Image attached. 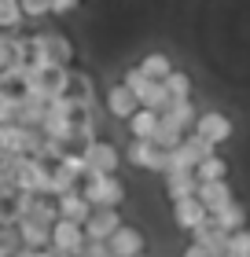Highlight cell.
Listing matches in <instances>:
<instances>
[{"instance_id": "4dcf8cb0", "label": "cell", "mask_w": 250, "mask_h": 257, "mask_svg": "<svg viewBox=\"0 0 250 257\" xmlns=\"http://www.w3.org/2000/svg\"><path fill=\"white\" fill-rule=\"evenodd\" d=\"M228 257H250V228L228 235Z\"/></svg>"}, {"instance_id": "6da1fadb", "label": "cell", "mask_w": 250, "mask_h": 257, "mask_svg": "<svg viewBox=\"0 0 250 257\" xmlns=\"http://www.w3.org/2000/svg\"><path fill=\"white\" fill-rule=\"evenodd\" d=\"M33 41H37V52H41L44 66H63V70L74 66V41L63 30H37Z\"/></svg>"}, {"instance_id": "7c38bea8", "label": "cell", "mask_w": 250, "mask_h": 257, "mask_svg": "<svg viewBox=\"0 0 250 257\" xmlns=\"http://www.w3.org/2000/svg\"><path fill=\"white\" fill-rule=\"evenodd\" d=\"M55 209H59V220H74L81 228H85V220L92 217V206H89V198L81 191H70L63 198H55Z\"/></svg>"}, {"instance_id": "9c48e42d", "label": "cell", "mask_w": 250, "mask_h": 257, "mask_svg": "<svg viewBox=\"0 0 250 257\" xmlns=\"http://www.w3.org/2000/svg\"><path fill=\"white\" fill-rule=\"evenodd\" d=\"M122 224L125 220H122L118 209H92V217L85 220V239L89 242H107Z\"/></svg>"}, {"instance_id": "7402d4cb", "label": "cell", "mask_w": 250, "mask_h": 257, "mask_svg": "<svg viewBox=\"0 0 250 257\" xmlns=\"http://www.w3.org/2000/svg\"><path fill=\"white\" fill-rule=\"evenodd\" d=\"M195 180H199V184H217V180H228V158L213 155V158H206V162H199Z\"/></svg>"}, {"instance_id": "603a6c76", "label": "cell", "mask_w": 250, "mask_h": 257, "mask_svg": "<svg viewBox=\"0 0 250 257\" xmlns=\"http://www.w3.org/2000/svg\"><path fill=\"white\" fill-rule=\"evenodd\" d=\"M140 107H144V110H154V114H165V110H170V96H165V85H162V81H151V85L140 92Z\"/></svg>"}, {"instance_id": "52a82bcc", "label": "cell", "mask_w": 250, "mask_h": 257, "mask_svg": "<svg viewBox=\"0 0 250 257\" xmlns=\"http://www.w3.org/2000/svg\"><path fill=\"white\" fill-rule=\"evenodd\" d=\"M107 250H111V257H144L147 253V235L133 224H122L107 239Z\"/></svg>"}, {"instance_id": "4316f807", "label": "cell", "mask_w": 250, "mask_h": 257, "mask_svg": "<svg viewBox=\"0 0 250 257\" xmlns=\"http://www.w3.org/2000/svg\"><path fill=\"white\" fill-rule=\"evenodd\" d=\"M151 144L158 147V151H177V147L184 144V133L162 118V121H158V128H154V136H151Z\"/></svg>"}, {"instance_id": "ac0fdd59", "label": "cell", "mask_w": 250, "mask_h": 257, "mask_svg": "<svg viewBox=\"0 0 250 257\" xmlns=\"http://www.w3.org/2000/svg\"><path fill=\"white\" fill-rule=\"evenodd\" d=\"M162 85H165L170 103H188V99H192V92H195V81H192V74H184V70H173Z\"/></svg>"}, {"instance_id": "8992f818", "label": "cell", "mask_w": 250, "mask_h": 257, "mask_svg": "<svg viewBox=\"0 0 250 257\" xmlns=\"http://www.w3.org/2000/svg\"><path fill=\"white\" fill-rule=\"evenodd\" d=\"M125 158L133 162L136 169H147V173H165V162H170V151H158L151 140H129L125 147Z\"/></svg>"}, {"instance_id": "2e32d148", "label": "cell", "mask_w": 250, "mask_h": 257, "mask_svg": "<svg viewBox=\"0 0 250 257\" xmlns=\"http://www.w3.org/2000/svg\"><path fill=\"white\" fill-rule=\"evenodd\" d=\"M210 220L217 224L221 231H228V235H235V231H243L246 228V209L239 202H228V206H221L217 213H210Z\"/></svg>"}, {"instance_id": "8fae6325", "label": "cell", "mask_w": 250, "mask_h": 257, "mask_svg": "<svg viewBox=\"0 0 250 257\" xmlns=\"http://www.w3.org/2000/svg\"><path fill=\"white\" fill-rule=\"evenodd\" d=\"M210 220V213H206V206L199 202V198H184V202H173V224L181 228V231H195V228H202Z\"/></svg>"}, {"instance_id": "d590c367", "label": "cell", "mask_w": 250, "mask_h": 257, "mask_svg": "<svg viewBox=\"0 0 250 257\" xmlns=\"http://www.w3.org/2000/svg\"><path fill=\"white\" fill-rule=\"evenodd\" d=\"M0 198H4V195H0Z\"/></svg>"}, {"instance_id": "9a60e30c", "label": "cell", "mask_w": 250, "mask_h": 257, "mask_svg": "<svg viewBox=\"0 0 250 257\" xmlns=\"http://www.w3.org/2000/svg\"><path fill=\"white\" fill-rule=\"evenodd\" d=\"M63 99L77 103V107H92V103H96V88H92V77L85 70H70V85H66Z\"/></svg>"}, {"instance_id": "277c9868", "label": "cell", "mask_w": 250, "mask_h": 257, "mask_svg": "<svg viewBox=\"0 0 250 257\" xmlns=\"http://www.w3.org/2000/svg\"><path fill=\"white\" fill-rule=\"evenodd\" d=\"M85 228L74 224V220H55L52 224V242L48 250L55 257H81V250H85Z\"/></svg>"}, {"instance_id": "d6986e66", "label": "cell", "mask_w": 250, "mask_h": 257, "mask_svg": "<svg viewBox=\"0 0 250 257\" xmlns=\"http://www.w3.org/2000/svg\"><path fill=\"white\" fill-rule=\"evenodd\" d=\"M158 121H162V114H154V110H144V107H140L133 118L125 121V128H129V136H133V140H151V136H154V128H158Z\"/></svg>"}, {"instance_id": "ffe728a7", "label": "cell", "mask_w": 250, "mask_h": 257, "mask_svg": "<svg viewBox=\"0 0 250 257\" xmlns=\"http://www.w3.org/2000/svg\"><path fill=\"white\" fill-rule=\"evenodd\" d=\"M162 118L170 121V125H177V128H181V133L188 136V133L195 128V121H199V110H195V103H192V99H188V103H170V110H165Z\"/></svg>"}, {"instance_id": "44dd1931", "label": "cell", "mask_w": 250, "mask_h": 257, "mask_svg": "<svg viewBox=\"0 0 250 257\" xmlns=\"http://www.w3.org/2000/svg\"><path fill=\"white\" fill-rule=\"evenodd\" d=\"M136 66L144 70L151 81H165V77H170L173 70H177V66H173V59H170L165 52H151V55H144V59H140Z\"/></svg>"}, {"instance_id": "f546056e", "label": "cell", "mask_w": 250, "mask_h": 257, "mask_svg": "<svg viewBox=\"0 0 250 257\" xmlns=\"http://www.w3.org/2000/svg\"><path fill=\"white\" fill-rule=\"evenodd\" d=\"M19 250H22L19 228H0V257H15Z\"/></svg>"}, {"instance_id": "ba28073f", "label": "cell", "mask_w": 250, "mask_h": 257, "mask_svg": "<svg viewBox=\"0 0 250 257\" xmlns=\"http://www.w3.org/2000/svg\"><path fill=\"white\" fill-rule=\"evenodd\" d=\"M103 107H107V114H111V118L129 121V118L140 110V103H136V96L122 85V81H114V85H107V92H103Z\"/></svg>"}, {"instance_id": "cb8c5ba5", "label": "cell", "mask_w": 250, "mask_h": 257, "mask_svg": "<svg viewBox=\"0 0 250 257\" xmlns=\"http://www.w3.org/2000/svg\"><path fill=\"white\" fill-rule=\"evenodd\" d=\"M22 220H37V224H44V228H52L55 220H59L55 198H37V195H33V202H30V213L22 217Z\"/></svg>"}, {"instance_id": "d4e9b609", "label": "cell", "mask_w": 250, "mask_h": 257, "mask_svg": "<svg viewBox=\"0 0 250 257\" xmlns=\"http://www.w3.org/2000/svg\"><path fill=\"white\" fill-rule=\"evenodd\" d=\"M22 22L26 15H22L19 0H0V33H22Z\"/></svg>"}, {"instance_id": "f1b7e54d", "label": "cell", "mask_w": 250, "mask_h": 257, "mask_svg": "<svg viewBox=\"0 0 250 257\" xmlns=\"http://www.w3.org/2000/svg\"><path fill=\"white\" fill-rule=\"evenodd\" d=\"M19 8H22V15L33 19V22H41V19L52 15V0H19Z\"/></svg>"}, {"instance_id": "e0dca14e", "label": "cell", "mask_w": 250, "mask_h": 257, "mask_svg": "<svg viewBox=\"0 0 250 257\" xmlns=\"http://www.w3.org/2000/svg\"><path fill=\"white\" fill-rule=\"evenodd\" d=\"M19 239H22V250H48L52 228L37 224V220H19Z\"/></svg>"}, {"instance_id": "e575fe53", "label": "cell", "mask_w": 250, "mask_h": 257, "mask_svg": "<svg viewBox=\"0 0 250 257\" xmlns=\"http://www.w3.org/2000/svg\"><path fill=\"white\" fill-rule=\"evenodd\" d=\"M144 257H151V253H144Z\"/></svg>"}, {"instance_id": "5b68a950", "label": "cell", "mask_w": 250, "mask_h": 257, "mask_svg": "<svg viewBox=\"0 0 250 257\" xmlns=\"http://www.w3.org/2000/svg\"><path fill=\"white\" fill-rule=\"evenodd\" d=\"M192 133H195L199 140H206L210 147H221V144H228V140H232L235 125H232V118H228L224 110H202Z\"/></svg>"}, {"instance_id": "4fadbf2b", "label": "cell", "mask_w": 250, "mask_h": 257, "mask_svg": "<svg viewBox=\"0 0 250 257\" xmlns=\"http://www.w3.org/2000/svg\"><path fill=\"white\" fill-rule=\"evenodd\" d=\"M162 188H165V198H170V202H184V198H195L199 180H195V173H165Z\"/></svg>"}, {"instance_id": "83f0119b", "label": "cell", "mask_w": 250, "mask_h": 257, "mask_svg": "<svg viewBox=\"0 0 250 257\" xmlns=\"http://www.w3.org/2000/svg\"><path fill=\"white\" fill-rule=\"evenodd\" d=\"M122 85H125L129 92H133V96H136V103H140V92H144V88L151 85V77H147L140 66H129L125 74H122Z\"/></svg>"}, {"instance_id": "3957f363", "label": "cell", "mask_w": 250, "mask_h": 257, "mask_svg": "<svg viewBox=\"0 0 250 257\" xmlns=\"http://www.w3.org/2000/svg\"><path fill=\"white\" fill-rule=\"evenodd\" d=\"M89 166V177H118V162H122V151H118L111 140H92V144L81 151Z\"/></svg>"}, {"instance_id": "7a4b0ae2", "label": "cell", "mask_w": 250, "mask_h": 257, "mask_svg": "<svg viewBox=\"0 0 250 257\" xmlns=\"http://www.w3.org/2000/svg\"><path fill=\"white\" fill-rule=\"evenodd\" d=\"M81 195L89 198L92 209H118L125 202V184L118 177H85Z\"/></svg>"}, {"instance_id": "d6a6232c", "label": "cell", "mask_w": 250, "mask_h": 257, "mask_svg": "<svg viewBox=\"0 0 250 257\" xmlns=\"http://www.w3.org/2000/svg\"><path fill=\"white\" fill-rule=\"evenodd\" d=\"M81 8V0H52V15H74Z\"/></svg>"}, {"instance_id": "30bf717a", "label": "cell", "mask_w": 250, "mask_h": 257, "mask_svg": "<svg viewBox=\"0 0 250 257\" xmlns=\"http://www.w3.org/2000/svg\"><path fill=\"white\" fill-rule=\"evenodd\" d=\"M192 246H199L210 257H228V231H221L213 220H206L202 228L192 231Z\"/></svg>"}, {"instance_id": "1f68e13d", "label": "cell", "mask_w": 250, "mask_h": 257, "mask_svg": "<svg viewBox=\"0 0 250 257\" xmlns=\"http://www.w3.org/2000/svg\"><path fill=\"white\" fill-rule=\"evenodd\" d=\"M15 110H19V96L0 88V125H11L15 121Z\"/></svg>"}, {"instance_id": "836d02e7", "label": "cell", "mask_w": 250, "mask_h": 257, "mask_svg": "<svg viewBox=\"0 0 250 257\" xmlns=\"http://www.w3.org/2000/svg\"><path fill=\"white\" fill-rule=\"evenodd\" d=\"M181 257H210V253H202V250H199V246H188V250H184V253H181Z\"/></svg>"}, {"instance_id": "5bb4252c", "label": "cell", "mask_w": 250, "mask_h": 257, "mask_svg": "<svg viewBox=\"0 0 250 257\" xmlns=\"http://www.w3.org/2000/svg\"><path fill=\"white\" fill-rule=\"evenodd\" d=\"M195 198H199L202 206H206V213H217L221 206L235 202V195H232V184H228V180H217V184H199Z\"/></svg>"}, {"instance_id": "484cf974", "label": "cell", "mask_w": 250, "mask_h": 257, "mask_svg": "<svg viewBox=\"0 0 250 257\" xmlns=\"http://www.w3.org/2000/svg\"><path fill=\"white\" fill-rule=\"evenodd\" d=\"M70 191H81V177H74L66 166H52V198H63Z\"/></svg>"}]
</instances>
